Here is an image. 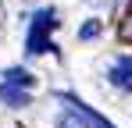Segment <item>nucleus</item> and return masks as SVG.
<instances>
[{"instance_id":"f257e3e1","label":"nucleus","mask_w":132,"mask_h":128,"mask_svg":"<svg viewBox=\"0 0 132 128\" xmlns=\"http://www.w3.org/2000/svg\"><path fill=\"white\" fill-rule=\"evenodd\" d=\"M57 29V14L46 7V11H39L36 18H32V29H29V39H25V46H29V53H46V50H54V43H50V32Z\"/></svg>"},{"instance_id":"423d86ee","label":"nucleus","mask_w":132,"mask_h":128,"mask_svg":"<svg viewBox=\"0 0 132 128\" xmlns=\"http://www.w3.org/2000/svg\"><path fill=\"white\" fill-rule=\"evenodd\" d=\"M96 36H100V21H96V18L86 21V25L79 29V39H96Z\"/></svg>"},{"instance_id":"f03ea898","label":"nucleus","mask_w":132,"mask_h":128,"mask_svg":"<svg viewBox=\"0 0 132 128\" xmlns=\"http://www.w3.org/2000/svg\"><path fill=\"white\" fill-rule=\"evenodd\" d=\"M107 78H111V85H118V89L132 93V53H129V57H118V61L111 64Z\"/></svg>"},{"instance_id":"20e7f679","label":"nucleus","mask_w":132,"mask_h":128,"mask_svg":"<svg viewBox=\"0 0 132 128\" xmlns=\"http://www.w3.org/2000/svg\"><path fill=\"white\" fill-rule=\"evenodd\" d=\"M0 100L11 107H29V93L25 89H11V85H0Z\"/></svg>"},{"instance_id":"7ed1b4c3","label":"nucleus","mask_w":132,"mask_h":128,"mask_svg":"<svg viewBox=\"0 0 132 128\" xmlns=\"http://www.w3.org/2000/svg\"><path fill=\"white\" fill-rule=\"evenodd\" d=\"M32 82H36V78H32L25 68H7V71H4V85H11V89H25V93H29Z\"/></svg>"},{"instance_id":"6e6552de","label":"nucleus","mask_w":132,"mask_h":128,"mask_svg":"<svg viewBox=\"0 0 132 128\" xmlns=\"http://www.w3.org/2000/svg\"><path fill=\"white\" fill-rule=\"evenodd\" d=\"M0 21H4V11H0Z\"/></svg>"},{"instance_id":"0eeeda50","label":"nucleus","mask_w":132,"mask_h":128,"mask_svg":"<svg viewBox=\"0 0 132 128\" xmlns=\"http://www.w3.org/2000/svg\"><path fill=\"white\" fill-rule=\"evenodd\" d=\"M89 125H93V128H114V125H107L100 114H93V110H89Z\"/></svg>"},{"instance_id":"39448f33","label":"nucleus","mask_w":132,"mask_h":128,"mask_svg":"<svg viewBox=\"0 0 132 128\" xmlns=\"http://www.w3.org/2000/svg\"><path fill=\"white\" fill-rule=\"evenodd\" d=\"M118 36L125 43H132V4H129V11L121 14V25H118Z\"/></svg>"}]
</instances>
